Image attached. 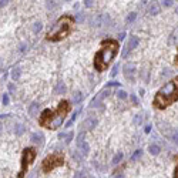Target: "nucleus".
<instances>
[{
	"mask_svg": "<svg viewBox=\"0 0 178 178\" xmlns=\"http://www.w3.org/2000/svg\"><path fill=\"white\" fill-rule=\"evenodd\" d=\"M161 4H164L165 7H170V6H173V4H174V1H170V0H165V1H162Z\"/></svg>",
	"mask_w": 178,
	"mask_h": 178,
	"instance_id": "nucleus-38",
	"label": "nucleus"
},
{
	"mask_svg": "<svg viewBox=\"0 0 178 178\" xmlns=\"http://www.w3.org/2000/svg\"><path fill=\"white\" fill-rule=\"evenodd\" d=\"M73 178H86V173L84 171H76Z\"/></svg>",
	"mask_w": 178,
	"mask_h": 178,
	"instance_id": "nucleus-34",
	"label": "nucleus"
},
{
	"mask_svg": "<svg viewBox=\"0 0 178 178\" xmlns=\"http://www.w3.org/2000/svg\"><path fill=\"white\" fill-rule=\"evenodd\" d=\"M20 73H22L20 66H16V67H13V70H11V78H13V81H17V80L20 78Z\"/></svg>",
	"mask_w": 178,
	"mask_h": 178,
	"instance_id": "nucleus-17",
	"label": "nucleus"
},
{
	"mask_svg": "<svg viewBox=\"0 0 178 178\" xmlns=\"http://www.w3.org/2000/svg\"><path fill=\"white\" fill-rule=\"evenodd\" d=\"M77 148H78V151H80V154L81 155H88V152H90V145H88V142L87 141H80L77 142Z\"/></svg>",
	"mask_w": 178,
	"mask_h": 178,
	"instance_id": "nucleus-11",
	"label": "nucleus"
},
{
	"mask_svg": "<svg viewBox=\"0 0 178 178\" xmlns=\"http://www.w3.org/2000/svg\"><path fill=\"white\" fill-rule=\"evenodd\" d=\"M144 131H145V133H150V131H151V125H147Z\"/></svg>",
	"mask_w": 178,
	"mask_h": 178,
	"instance_id": "nucleus-42",
	"label": "nucleus"
},
{
	"mask_svg": "<svg viewBox=\"0 0 178 178\" xmlns=\"http://www.w3.org/2000/svg\"><path fill=\"white\" fill-rule=\"evenodd\" d=\"M123 73H124V76H125V78H128V80H134V74H136V66L133 64V63H127L124 67H123Z\"/></svg>",
	"mask_w": 178,
	"mask_h": 178,
	"instance_id": "nucleus-9",
	"label": "nucleus"
},
{
	"mask_svg": "<svg viewBox=\"0 0 178 178\" xmlns=\"http://www.w3.org/2000/svg\"><path fill=\"white\" fill-rule=\"evenodd\" d=\"M97 124H98V120L97 118H86L83 123H81V128L86 131H88V130H94L96 127H97Z\"/></svg>",
	"mask_w": 178,
	"mask_h": 178,
	"instance_id": "nucleus-10",
	"label": "nucleus"
},
{
	"mask_svg": "<svg viewBox=\"0 0 178 178\" xmlns=\"http://www.w3.org/2000/svg\"><path fill=\"white\" fill-rule=\"evenodd\" d=\"M174 101H177V77L168 81L167 84H164V87H161L157 91L152 100V106L162 110L165 107L171 106Z\"/></svg>",
	"mask_w": 178,
	"mask_h": 178,
	"instance_id": "nucleus-3",
	"label": "nucleus"
},
{
	"mask_svg": "<svg viewBox=\"0 0 178 178\" xmlns=\"http://www.w3.org/2000/svg\"><path fill=\"white\" fill-rule=\"evenodd\" d=\"M118 70H120V64H114V67H113V70L110 73V76H111V77H115V76L118 74Z\"/></svg>",
	"mask_w": 178,
	"mask_h": 178,
	"instance_id": "nucleus-31",
	"label": "nucleus"
},
{
	"mask_svg": "<svg viewBox=\"0 0 178 178\" xmlns=\"http://www.w3.org/2000/svg\"><path fill=\"white\" fill-rule=\"evenodd\" d=\"M118 53V41L117 40H103L101 49L97 51L94 57V67L97 71H104L108 67L110 61L117 56Z\"/></svg>",
	"mask_w": 178,
	"mask_h": 178,
	"instance_id": "nucleus-2",
	"label": "nucleus"
},
{
	"mask_svg": "<svg viewBox=\"0 0 178 178\" xmlns=\"http://www.w3.org/2000/svg\"><path fill=\"white\" fill-rule=\"evenodd\" d=\"M66 136H67L66 133H59V134H57V138H59V140H63V141H64Z\"/></svg>",
	"mask_w": 178,
	"mask_h": 178,
	"instance_id": "nucleus-39",
	"label": "nucleus"
},
{
	"mask_svg": "<svg viewBox=\"0 0 178 178\" xmlns=\"http://www.w3.org/2000/svg\"><path fill=\"white\" fill-rule=\"evenodd\" d=\"M78 114H80V110H76V111L73 113V115H71V118H70V120H69V121H67V123H66V127H67V128L73 125V123L76 121V118H77V115H78Z\"/></svg>",
	"mask_w": 178,
	"mask_h": 178,
	"instance_id": "nucleus-21",
	"label": "nucleus"
},
{
	"mask_svg": "<svg viewBox=\"0 0 178 178\" xmlns=\"http://www.w3.org/2000/svg\"><path fill=\"white\" fill-rule=\"evenodd\" d=\"M64 164V158H63V155L61 154H59V152H56V154H50V155H47L44 160H43V162H41V170H43V173H50V171H53L56 167H60V165H63Z\"/></svg>",
	"mask_w": 178,
	"mask_h": 178,
	"instance_id": "nucleus-5",
	"label": "nucleus"
},
{
	"mask_svg": "<svg viewBox=\"0 0 178 178\" xmlns=\"http://www.w3.org/2000/svg\"><path fill=\"white\" fill-rule=\"evenodd\" d=\"M148 11H150V14H152V16H157V14L160 13V6H158L157 3H152V4L150 6Z\"/></svg>",
	"mask_w": 178,
	"mask_h": 178,
	"instance_id": "nucleus-19",
	"label": "nucleus"
},
{
	"mask_svg": "<svg viewBox=\"0 0 178 178\" xmlns=\"http://www.w3.org/2000/svg\"><path fill=\"white\" fill-rule=\"evenodd\" d=\"M123 157H124V154H123V152H117V154L113 157V160H111V164H113V165H117V164H118V162L123 160Z\"/></svg>",
	"mask_w": 178,
	"mask_h": 178,
	"instance_id": "nucleus-20",
	"label": "nucleus"
},
{
	"mask_svg": "<svg viewBox=\"0 0 178 178\" xmlns=\"http://www.w3.org/2000/svg\"><path fill=\"white\" fill-rule=\"evenodd\" d=\"M117 97H118L120 100H125V98L128 97V94H127L124 90H118V91H117Z\"/></svg>",
	"mask_w": 178,
	"mask_h": 178,
	"instance_id": "nucleus-27",
	"label": "nucleus"
},
{
	"mask_svg": "<svg viewBox=\"0 0 178 178\" xmlns=\"http://www.w3.org/2000/svg\"><path fill=\"white\" fill-rule=\"evenodd\" d=\"M114 178H124V175L120 173V174H115V177H114Z\"/></svg>",
	"mask_w": 178,
	"mask_h": 178,
	"instance_id": "nucleus-43",
	"label": "nucleus"
},
{
	"mask_svg": "<svg viewBox=\"0 0 178 178\" xmlns=\"http://www.w3.org/2000/svg\"><path fill=\"white\" fill-rule=\"evenodd\" d=\"M66 93H67V87H66V84H64L63 81L57 83L56 87H54V94H57V96H64Z\"/></svg>",
	"mask_w": 178,
	"mask_h": 178,
	"instance_id": "nucleus-13",
	"label": "nucleus"
},
{
	"mask_svg": "<svg viewBox=\"0 0 178 178\" xmlns=\"http://www.w3.org/2000/svg\"><path fill=\"white\" fill-rule=\"evenodd\" d=\"M120 86H121V83L111 80V81H108V83L106 84V88H110V87H120Z\"/></svg>",
	"mask_w": 178,
	"mask_h": 178,
	"instance_id": "nucleus-29",
	"label": "nucleus"
},
{
	"mask_svg": "<svg viewBox=\"0 0 178 178\" xmlns=\"http://www.w3.org/2000/svg\"><path fill=\"white\" fill-rule=\"evenodd\" d=\"M173 178H177V165H175V170H174V177Z\"/></svg>",
	"mask_w": 178,
	"mask_h": 178,
	"instance_id": "nucleus-45",
	"label": "nucleus"
},
{
	"mask_svg": "<svg viewBox=\"0 0 178 178\" xmlns=\"http://www.w3.org/2000/svg\"><path fill=\"white\" fill-rule=\"evenodd\" d=\"M26 133V127L23 125V124H16L14 125V134L16 136H22V134H24Z\"/></svg>",
	"mask_w": 178,
	"mask_h": 178,
	"instance_id": "nucleus-18",
	"label": "nucleus"
},
{
	"mask_svg": "<svg viewBox=\"0 0 178 178\" xmlns=\"http://www.w3.org/2000/svg\"><path fill=\"white\" fill-rule=\"evenodd\" d=\"M141 155H142V150H136V151L133 152V155L130 157V161H136V160H138Z\"/></svg>",
	"mask_w": 178,
	"mask_h": 178,
	"instance_id": "nucleus-24",
	"label": "nucleus"
},
{
	"mask_svg": "<svg viewBox=\"0 0 178 178\" xmlns=\"http://www.w3.org/2000/svg\"><path fill=\"white\" fill-rule=\"evenodd\" d=\"M90 107H93V108H96V107H103V104H101V100H100L98 97H94V98L90 101Z\"/></svg>",
	"mask_w": 178,
	"mask_h": 178,
	"instance_id": "nucleus-23",
	"label": "nucleus"
},
{
	"mask_svg": "<svg viewBox=\"0 0 178 178\" xmlns=\"http://www.w3.org/2000/svg\"><path fill=\"white\" fill-rule=\"evenodd\" d=\"M41 29H43V23H41V22H34V23H33V33H34V34L40 33Z\"/></svg>",
	"mask_w": 178,
	"mask_h": 178,
	"instance_id": "nucleus-22",
	"label": "nucleus"
},
{
	"mask_svg": "<svg viewBox=\"0 0 178 178\" xmlns=\"http://www.w3.org/2000/svg\"><path fill=\"white\" fill-rule=\"evenodd\" d=\"M9 1H0V7H3V6H6Z\"/></svg>",
	"mask_w": 178,
	"mask_h": 178,
	"instance_id": "nucleus-44",
	"label": "nucleus"
},
{
	"mask_svg": "<svg viewBox=\"0 0 178 178\" xmlns=\"http://www.w3.org/2000/svg\"><path fill=\"white\" fill-rule=\"evenodd\" d=\"M136 19H137V13H134V11H133V13H130V14L127 16V19H125V23H133Z\"/></svg>",
	"mask_w": 178,
	"mask_h": 178,
	"instance_id": "nucleus-25",
	"label": "nucleus"
},
{
	"mask_svg": "<svg viewBox=\"0 0 178 178\" xmlns=\"http://www.w3.org/2000/svg\"><path fill=\"white\" fill-rule=\"evenodd\" d=\"M138 44H140V38H138L137 36H131L130 40H128V43L124 46V50H123V53H121V57H125V56L128 54V51L134 50Z\"/></svg>",
	"mask_w": 178,
	"mask_h": 178,
	"instance_id": "nucleus-8",
	"label": "nucleus"
},
{
	"mask_svg": "<svg viewBox=\"0 0 178 178\" xmlns=\"http://www.w3.org/2000/svg\"><path fill=\"white\" fill-rule=\"evenodd\" d=\"M73 138H74V133L70 131V133H67V136H66V138H64V142H66V144H70V142L73 141Z\"/></svg>",
	"mask_w": 178,
	"mask_h": 178,
	"instance_id": "nucleus-30",
	"label": "nucleus"
},
{
	"mask_svg": "<svg viewBox=\"0 0 178 178\" xmlns=\"http://www.w3.org/2000/svg\"><path fill=\"white\" fill-rule=\"evenodd\" d=\"M71 101H73V104H80L83 101V93L81 91H74L73 97H71Z\"/></svg>",
	"mask_w": 178,
	"mask_h": 178,
	"instance_id": "nucleus-15",
	"label": "nucleus"
},
{
	"mask_svg": "<svg viewBox=\"0 0 178 178\" xmlns=\"http://www.w3.org/2000/svg\"><path fill=\"white\" fill-rule=\"evenodd\" d=\"M1 103H3V106H7V104L10 103V98H9V94H7V93L3 94V97H1Z\"/></svg>",
	"mask_w": 178,
	"mask_h": 178,
	"instance_id": "nucleus-32",
	"label": "nucleus"
},
{
	"mask_svg": "<svg viewBox=\"0 0 178 178\" xmlns=\"http://www.w3.org/2000/svg\"><path fill=\"white\" fill-rule=\"evenodd\" d=\"M107 96H110V90H108V88H104V90H103V91H101V93L97 96V97H98V98L103 101V98H106Z\"/></svg>",
	"mask_w": 178,
	"mask_h": 178,
	"instance_id": "nucleus-28",
	"label": "nucleus"
},
{
	"mask_svg": "<svg viewBox=\"0 0 178 178\" xmlns=\"http://www.w3.org/2000/svg\"><path fill=\"white\" fill-rule=\"evenodd\" d=\"M141 121H142V115H140V114H138V115H136V120H134V123H136V124H140Z\"/></svg>",
	"mask_w": 178,
	"mask_h": 178,
	"instance_id": "nucleus-37",
	"label": "nucleus"
},
{
	"mask_svg": "<svg viewBox=\"0 0 178 178\" xmlns=\"http://www.w3.org/2000/svg\"><path fill=\"white\" fill-rule=\"evenodd\" d=\"M30 140L36 144H38V145H44V136H43V133H33L32 136H30Z\"/></svg>",
	"mask_w": 178,
	"mask_h": 178,
	"instance_id": "nucleus-14",
	"label": "nucleus"
},
{
	"mask_svg": "<svg viewBox=\"0 0 178 178\" xmlns=\"http://www.w3.org/2000/svg\"><path fill=\"white\" fill-rule=\"evenodd\" d=\"M124 37H125V33L123 32V33H120V34H118V40H123Z\"/></svg>",
	"mask_w": 178,
	"mask_h": 178,
	"instance_id": "nucleus-41",
	"label": "nucleus"
},
{
	"mask_svg": "<svg viewBox=\"0 0 178 178\" xmlns=\"http://www.w3.org/2000/svg\"><path fill=\"white\" fill-rule=\"evenodd\" d=\"M36 155H37V152H36L34 148H32V147H27V148L23 150V154H22V168H20V171H19V174H17L19 178H23L26 175L27 167L33 162Z\"/></svg>",
	"mask_w": 178,
	"mask_h": 178,
	"instance_id": "nucleus-6",
	"label": "nucleus"
},
{
	"mask_svg": "<svg viewBox=\"0 0 178 178\" xmlns=\"http://www.w3.org/2000/svg\"><path fill=\"white\" fill-rule=\"evenodd\" d=\"M27 47H29V44H27V43H23V44L19 47V51H22V53H23V51H26V49H27Z\"/></svg>",
	"mask_w": 178,
	"mask_h": 178,
	"instance_id": "nucleus-36",
	"label": "nucleus"
},
{
	"mask_svg": "<svg viewBox=\"0 0 178 178\" xmlns=\"http://www.w3.org/2000/svg\"><path fill=\"white\" fill-rule=\"evenodd\" d=\"M70 107H69V101L63 100L59 106L56 111H51V110H44L38 118V124L41 127H46L49 130H57L63 125L64 123V118L69 113Z\"/></svg>",
	"mask_w": 178,
	"mask_h": 178,
	"instance_id": "nucleus-1",
	"label": "nucleus"
},
{
	"mask_svg": "<svg viewBox=\"0 0 178 178\" xmlns=\"http://www.w3.org/2000/svg\"><path fill=\"white\" fill-rule=\"evenodd\" d=\"M57 1H46V7L47 9H56L57 7Z\"/></svg>",
	"mask_w": 178,
	"mask_h": 178,
	"instance_id": "nucleus-33",
	"label": "nucleus"
},
{
	"mask_svg": "<svg viewBox=\"0 0 178 178\" xmlns=\"http://www.w3.org/2000/svg\"><path fill=\"white\" fill-rule=\"evenodd\" d=\"M130 100H131V103H133V106H134V107L140 106V100H138V97H137V96L131 94V96H130Z\"/></svg>",
	"mask_w": 178,
	"mask_h": 178,
	"instance_id": "nucleus-26",
	"label": "nucleus"
},
{
	"mask_svg": "<svg viewBox=\"0 0 178 178\" xmlns=\"http://www.w3.org/2000/svg\"><path fill=\"white\" fill-rule=\"evenodd\" d=\"M4 117H9V114H4V115H0V118H4Z\"/></svg>",
	"mask_w": 178,
	"mask_h": 178,
	"instance_id": "nucleus-46",
	"label": "nucleus"
},
{
	"mask_svg": "<svg viewBox=\"0 0 178 178\" xmlns=\"http://www.w3.org/2000/svg\"><path fill=\"white\" fill-rule=\"evenodd\" d=\"M73 23H74V19L69 16V14H66V16H63V17H60L56 23H54V26H53V29L47 33V40H51V41H59V40H63V38H66L67 36L70 34L71 32V27H73Z\"/></svg>",
	"mask_w": 178,
	"mask_h": 178,
	"instance_id": "nucleus-4",
	"label": "nucleus"
},
{
	"mask_svg": "<svg viewBox=\"0 0 178 178\" xmlns=\"http://www.w3.org/2000/svg\"><path fill=\"white\" fill-rule=\"evenodd\" d=\"M148 151H150V154H152V155H158V154H160V151H161V148H160V145H158V144L152 142V144H150Z\"/></svg>",
	"mask_w": 178,
	"mask_h": 178,
	"instance_id": "nucleus-16",
	"label": "nucleus"
},
{
	"mask_svg": "<svg viewBox=\"0 0 178 178\" xmlns=\"http://www.w3.org/2000/svg\"><path fill=\"white\" fill-rule=\"evenodd\" d=\"M38 110H40V104H38V101H33V103L30 104V107L27 108L30 117H33V118H36V117L38 115Z\"/></svg>",
	"mask_w": 178,
	"mask_h": 178,
	"instance_id": "nucleus-12",
	"label": "nucleus"
},
{
	"mask_svg": "<svg viewBox=\"0 0 178 178\" xmlns=\"http://www.w3.org/2000/svg\"><path fill=\"white\" fill-rule=\"evenodd\" d=\"M111 24V19L108 14H100V16H94L91 20V27H106Z\"/></svg>",
	"mask_w": 178,
	"mask_h": 178,
	"instance_id": "nucleus-7",
	"label": "nucleus"
},
{
	"mask_svg": "<svg viewBox=\"0 0 178 178\" xmlns=\"http://www.w3.org/2000/svg\"><path fill=\"white\" fill-rule=\"evenodd\" d=\"M7 87H9V93H10V94H14V93H16V87H14V84H9Z\"/></svg>",
	"mask_w": 178,
	"mask_h": 178,
	"instance_id": "nucleus-35",
	"label": "nucleus"
},
{
	"mask_svg": "<svg viewBox=\"0 0 178 178\" xmlns=\"http://www.w3.org/2000/svg\"><path fill=\"white\" fill-rule=\"evenodd\" d=\"M93 4H94V1H91V0H86V1H84V6H86V7H91Z\"/></svg>",
	"mask_w": 178,
	"mask_h": 178,
	"instance_id": "nucleus-40",
	"label": "nucleus"
}]
</instances>
